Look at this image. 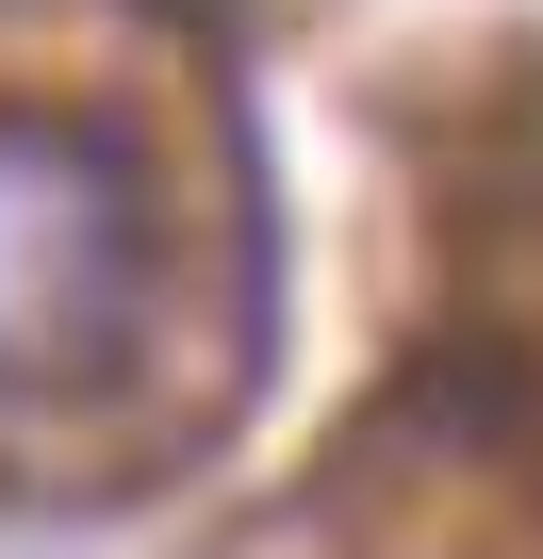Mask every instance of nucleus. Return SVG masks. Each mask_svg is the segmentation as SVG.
<instances>
[{
	"label": "nucleus",
	"instance_id": "f257e3e1",
	"mask_svg": "<svg viewBox=\"0 0 543 559\" xmlns=\"http://www.w3.org/2000/svg\"><path fill=\"white\" fill-rule=\"evenodd\" d=\"M149 165L83 116H0V412L99 395L149 346Z\"/></svg>",
	"mask_w": 543,
	"mask_h": 559
}]
</instances>
